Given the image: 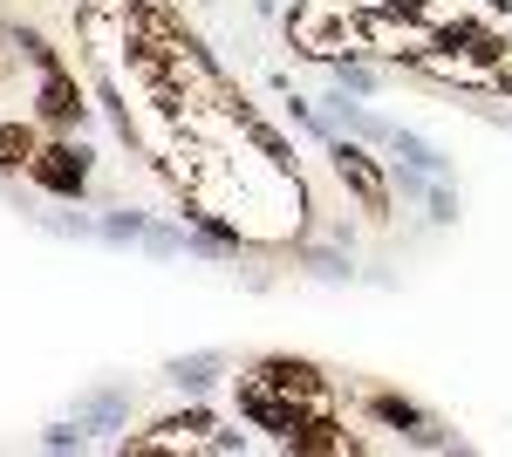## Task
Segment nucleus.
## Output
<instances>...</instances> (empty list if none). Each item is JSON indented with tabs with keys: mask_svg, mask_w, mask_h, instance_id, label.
I'll use <instances>...</instances> for the list:
<instances>
[{
	"mask_svg": "<svg viewBox=\"0 0 512 457\" xmlns=\"http://www.w3.org/2000/svg\"><path fill=\"white\" fill-rule=\"evenodd\" d=\"M239 410L260 423V430L301 444L308 430L328 423V382H321V369H308V362H260L253 376L239 382Z\"/></svg>",
	"mask_w": 512,
	"mask_h": 457,
	"instance_id": "f257e3e1",
	"label": "nucleus"
},
{
	"mask_svg": "<svg viewBox=\"0 0 512 457\" xmlns=\"http://www.w3.org/2000/svg\"><path fill=\"white\" fill-rule=\"evenodd\" d=\"M239 437H226L212 417H171L151 437H130V451H233Z\"/></svg>",
	"mask_w": 512,
	"mask_h": 457,
	"instance_id": "f03ea898",
	"label": "nucleus"
},
{
	"mask_svg": "<svg viewBox=\"0 0 512 457\" xmlns=\"http://www.w3.org/2000/svg\"><path fill=\"white\" fill-rule=\"evenodd\" d=\"M335 171H342V185L362 198V212H390V191H383V171L369 164V157L355 151V144H342L335 151Z\"/></svg>",
	"mask_w": 512,
	"mask_h": 457,
	"instance_id": "7ed1b4c3",
	"label": "nucleus"
},
{
	"mask_svg": "<svg viewBox=\"0 0 512 457\" xmlns=\"http://www.w3.org/2000/svg\"><path fill=\"white\" fill-rule=\"evenodd\" d=\"M28 171H35L48 191H76L82 171H89V151H82V144H48V151H35Z\"/></svg>",
	"mask_w": 512,
	"mask_h": 457,
	"instance_id": "20e7f679",
	"label": "nucleus"
},
{
	"mask_svg": "<svg viewBox=\"0 0 512 457\" xmlns=\"http://www.w3.org/2000/svg\"><path fill=\"white\" fill-rule=\"evenodd\" d=\"M82 103H76V82L62 76L55 62H48V82H41V116H55V123H69Z\"/></svg>",
	"mask_w": 512,
	"mask_h": 457,
	"instance_id": "39448f33",
	"label": "nucleus"
},
{
	"mask_svg": "<svg viewBox=\"0 0 512 457\" xmlns=\"http://www.w3.org/2000/svg\"><path fill=\"white\" fill-rule=\"evenodd\" d=\"M390 144H396V157H403L410 171H424V178H437V171H444V157H437L424 137H403V130H390Z\"/></svg>",
	"mask_w": 512,
	"mask_h": 457,
	"instance_id": "423d86ee",
	"label": "nucleus"
},
{
	"mask_svg": "<svg viewBox=\"0 0 512 457\" xmlns=\"http://www.w3.org/2000/svg\"><path fill=\"white\" fill-rule=\"evenodd\" d=\"M212 376H219V355H185V362H171V382H178V389H205Z\"/></svg>",
	"mask_w": 512,
	"mask_h": 457,
	"instance_id": "0eeeda50",
	"label": "nucleus"
},
{
	"mask_svg": "<svg viewBox=\"0 0 512 457\" xmlns=\"http://www.w3.org/2000/svg\"><path fill=\"white\" fill-rule=\"evenodd\" d=\"M117 417H123V396H117V389L82 396V403H76V423H117Z\"/></svg>",
	"mask_w": 512,
	"mask_h": 457,
	"instance_id": "6e6552de",
	"label": "nucleus"
},
{
	"mask_svg": "<svg viewBox=\"0 0 512 457\" xmlns=\"http://www.w3.org/2000/svg\"><path fill=\"white\" fill-rule=\"evenodd\" d=\"M14 164H35V137L28 130H0V171H14Z\"/></svg>",
	"mask_w": 512,
	"mask_h": 457,
	"instance_id": "1a4fd4ad",
	"label": "nucleus"
},
{
	"mask_svg": "<svg viewBox=\"0 0 512 457\" xmlns=\"http://www.w3.org/2000/svg\"><path fill=\"white\" fill-rule=\"evenodd\" d=\"M144 246H151L158 260H171V253H185V232H171V226H151V232H144Z\"/></svg>",
	"mask_w": 512,
	"mask_h": 457,
	"instance_id": "9d476101",
	"label": "nucleus"
},
{
	"mask_svg": "<svg viewBox=\"0 0 512 457\" xmlns=\"http://www.w3.org/2000/svg\"><path fill=\"white\" fill-rule=\"evenodd\" d=\"M342 89H349V96H369L376 82H369V69H349V62H342Z\"/></svg>",
	"mask_w": 512,
	"mask_h": 457,
	"instance_id": "9b49d317",
	"label": "nucleus"
},
{
	"mask_svg": "<svg viewBox=\"0 0 512 457\" xmlns=\"http://www.w3.org/2000/svg\"><path fill=\"white\" fill-rule=\"evenodd\" d=\"M103 232H110V239H137V232H144V219H137V212L123 219V212H117V219H110V226H103Z\"/></svg>",
	"mask_w": 512,
	"mask_h": 457,
	"instance_id": "f8f14e48",
	"label": "nucleus"
},
{
	"mask_svg": "<svg viewBox=\"0 0 512 457\" xmlns=\"http://www.w3.org/2000/svg\"><path fill=\"white\" fill-rule=\"evenodd\" d=\"M48 451H82V430H48Z\"/></svg>",
	"mask_w": 512,
	"mask_h": 457,
	"instance_id": "ddd939ff",
	"label": "nucleus"
}]
</instances>
